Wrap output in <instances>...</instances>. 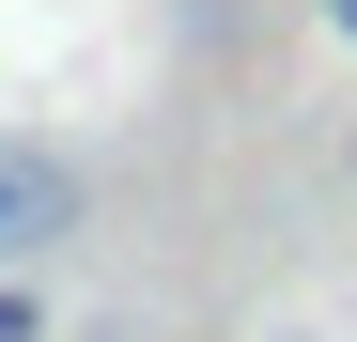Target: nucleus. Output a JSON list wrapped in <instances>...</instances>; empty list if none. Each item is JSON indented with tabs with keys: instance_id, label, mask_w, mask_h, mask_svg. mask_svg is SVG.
<instances>
[{
	"instance_id": "nucleus-1",
	"label": "nucleus",
	"mask_w": 357,
	"mask_h": 342,
	"mask_svg": "<svg viewBox=\"0 0 357 342\" xmlns=\"http://www.w3.org/2000/svg\"><path fill=\"white\" fill-rule=\"evenodd\" d=\"M78 218H93V171H78L63 140H16V125H0V265L78 249Z\"/></svg>"
},
{
	"instance_id": "nucleus-2",
	"label": "nucleus",
	"mask_w": 357,
	"mask_h": 342,
	"mask_svg": "<svg viewBox=\"0 0 357 342\" xmlns=\"http://www.w3.org/2000/svg\"><path fill=\"white\" fill-rule=\"evenodd\" d=\"M0 342H47V296H31V265L0 280Z\"/></svg>"
},
{
	"instance_id": "nucleus-3",
	"label": "nucleus",
	"mask_w": 357,
	"mask_h": 342,
	"mask_svg": "<svg viewBox=\"0 0 357 342\" xmlns=\"http://www.w3.org/2000/svg\"><path fill=\"white\" fill-rule=\"evenodd\" d=\"M326 31H342V47H357V0H326Z\"/></svg>"
}]
</instances>
